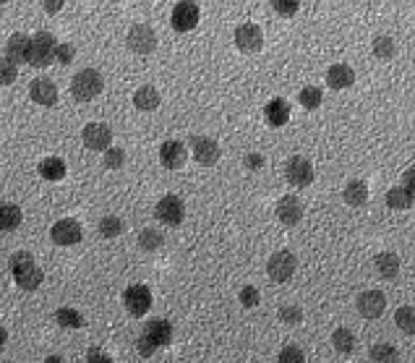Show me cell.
<instances>
[{
	"mask_svg": "<svg viewBox=\"0 0 415 363\" xmlns=\"http://www.w3.org/2000/svg\"><path fill=\"white\" fill-rule=\"evenodd\" d=\"M11 272H13V282H16L21 290H37L42 285V269L37 267L35 256L29 251H16L11 256Z\"/></svg>",
	"mask_w": 415,
	"mask_h": 363,
	"instance_id": "cell-1",
	"label": "cell"
},
{
	"mask_svg": "<svg viewBox=\"0 0 415 363\" xmlns=\"http://www.w3.org/2000/svg\"><path fill=\"white\" fill-rule=\"evenodd\" d=\"M102 87H104V78L95 69H81L76 76L71 78V95L78 102H92L95 97H100Z\"/></svg>",
	"mask_w": 415,
	"mask_h": 363,
	"instance_id": "cell-2",
	"label": "cell"
},
{
	"mask_svg": "<svg viewBox=\"0 0 415 363\" xmlns=\"http://www.w3.org/2000/svg\"><path fill=\"white\" fill-rule=\"evenodd\" d=\"M55 37L50 32H37L32 40H29V58L26 63L29 66H35V69H44V66H50L55 61Z\"/></svg>",
	"mask_w": 415,
	"mask_h": 363,
	"instance_id": "cell-3",
	"label": "cell"
},
{
	"mask_svg": "<svg viewBox=\"0 0 415 363\" xmlns=\"http://www.w3.org/2000/svg\"><path fill=\"white\" fill-rule=\"evenodd\" d=\"M126 44H128V50L136 52V55H149V52H155V47H157L155 29L147 24H133L128 29V35H126Z\"/></svg>",
	"mask_w": 415,
	"mask_h": 363,
	"instance_id": "cell-4",
	"label": "cell"
},
{
	"mask_svg": "<svg viewBox=\"0 0 415 363\" xmlns=\"http://www.w3.org/2000/svg\"><path fill=\"white\" fill-rule=\"evenodd\" d=\"M155 215L162 225L175 227V225H181L183 217H186V204H183V199H178L173 194H167V196H162V199L157 201Z\"/></svg>",
	"mask_w": 415,
	"mask_h": 363,
	"instance_id": "cell-5",
	"label": "cell"
},
{
	"mask_svg": "<svg viewBox=\"0 0 415 363\" xmlns=\"http://www.w3.org/2000/svg\"><path fill=\"white\" fill-rule=\"evenodd\" d=\"M123 306L131 316H147L152 309V290L147 285H131L123 293Z\"/></svg>",
	"mask_w": 415,
	"mask_h": 363,
	"instance_id": "cell-6",
	"label": "cell"
},
{
	"mask_svg": "<svg viewBox=\"0 0 415 363\" xmlns=\"http://www.w3.org/2000/svg\"><path fill=\"white\" fill-rule=\"evenodd\" d=\"M170 24H173V29L175 32H181V35H186L191 29H196V24H199V6H196L193 0H181L173 8V13H170Z\"/></svg>",
	"mask_w": 415,
	"mask_h": 363,
	"instance_id": "cell-7",
	"label": "cell"
},
{
	"mask_svg": "<svg viewBox=\"0 0 415 363\" xmlns=\"http://www.w3.org/2000/svg\"><path fill=\"white\" fill-rule=\"evenodd\" d=\"M295 267H298V261H295L290 251H277V254H272V259L267 261V272L275 282H290L295 275Z\"/></svg>",
	"mask_w": 415,
	"mask_h": 363,
	"instance_id": "cell-8",
	"label": "cell"
},
{
	"mask_svg": "<svg viewBox=\"0 0 415 363\" xmlns=\"http://www.w3.org/2000/svg\"><path fill=\"white\" fill-rule=\"evenodd\" d=\"M285 178L295 189H306L313 183V165L306 157H290L285 165Z\"/></svg>",
	"mask_w": 415,
	"mask_h": 363,
	"instance_id": "cell-9",
	"label": "cell"
},
{
	"mask_svg": "<svg viewBox=\"0 0 415 363\" xmlns=\"http://www.w3.org/2000/svg\"><path fill=\"white\" fill-rule=\"evenodd\" d=\"M50 238L52 243H58V246H76L81 238H84V230L78 225L76 220H71V217H63L58 220L50 230Z\"/></svg>",
	"mask_w": 415,
	"mask_h": 363,
	"instance_id": "cell-10",
	"label": "cell"
},
{
	"mask_svg": "<svg viewBox=\"0 0 415 363\" xmlns=\"http://www.w3.org/2000/svg\"><path fill=\"white\" fill-rule=\"evenodd\" d=\"M81 138H84V147L87 149L104 152V149L113 144V131H110V126H104V123H87Z\"/></svg>",
	"mask_w": 415,
	"mask_h": 363,
	"instance_id": "cell-11",
	"label": "cell"
},
{
	"mask_svg": "<svg viewBox=\"0 0 415 363\" xmlns=\"http://www.w3.org/2000/svg\"><path fill=\"white\" fill-rule=\"evenodd\" d=\"M355 309H358V314L363 319H379L381 314H384V309H387V295L381 293V290H366V293L358 295Z\"/></svg>",
	"mask_w": 415,
	"mask_h": 363,
	"instance_id": "cell-12",
	"label": "cell"
},
{
	"mask_svg": "<svg viewBox=\"0 0 415 363\" xmlns=\"http://www.w3.org/2000/svg\"><path fill=\"white\" fill-rule=\"evenodd\" d=\"M191 155L196 157V162H201V165H217V160L222 155V149H219V144H217L215 138L193 136L191 138Z\"/></svg>",
	"mask_w": 415,
	"mask_h": 363,
	"instance_id": "cell-13",
	"label": "cell"
},
{
	"mask_svg": "<svg viewBox=\"0 0 415 363\" xmlns=\"http://www.w3.org/2000/svg\"><path fill=\"white\" fill-rule=\"evenodd\" d=\"M235 44H238V50L241 52H259L261 44H264V35H261V29L256 24H241L235 29Z\"/></svg>",
	"mask_w": 415,
	"mask_h": 363,
	"instance_id": "cell-14",
	"label": "cell"
},
{
	"mask_svg": "<svg viewBox=\"0 0 415 363\" xmlns=\"http://www.w3.org/2000/svg\"><path fill=\"white\" fill-rule=\"evenodd\" d=\"M186 157H188V149H186L183 141L170 138V141H164L162 147H160V162L167 170H181L183 165H186Z\"/></svg>",
	"mask_w": 415,
	"mask_h": 363,
	"instance_id": "cell-15",
	"label": "cell"
},
{
	"mask_svg": "<svg viewBox=\"0 0 415 363\" xmlns=\"http://www.w3.org/2000/svg\"><path fill=\"white\" fill-rule=\"evenodd\" d=\"M29 97H32L37 105H42V107H52V105L58 102V87H55V81L47 76L35 78L32 87H29Z\"/></svg>",
	"mask_w": 415,
	"mask_h": 363,
	"instance_id": "cell-16",
	"label": "cell"
},
{
	"mask_svg": "<svg viewBox=\"0 0 415 363\" xmlns=\"http://www.w3.org/2000/svg\"><path fill=\"white\" fill-rule=\"evenodd\" d=\"M277 217H279V222L282 225H287V227H293V225H298L303 220V204H301V199L298 196H282V199L277 201Z\"/></svg>",
	"mask_w": 415,
	"mask_h": 363,
	"instance_id": "cell-17",
	"label": "cell"
},
{
	"mask_svg": "<svg viewBox=\"0 0 415 363\" xmlns=\"http://www.w3.org/2000/svg\"><path fill=\"white\" fill-rule=\"evenodd\" d=\"M264 118H267V123L269 126H275V129L285 126V123L290 121V102L282 100V97L269 100L267 107H264Z\"/></svg>",
	"mask_w": 415,
	"mask_h": 363,
	"instance_id": "cell-18",
	"label": "cell"
},
{
	"mask_svg": "<svg viewBox=\"0 0 415 363\" xmlns=\"http://www.w3.org/2000/svg\"><path fill=\"white\" fill-rule=\"evenodd\" d=\"M144 335L152 338V343H155L157 347H167L173 343V324L164 319H152L147 324V329H144Z\"/></svg>",
	"mask_w": 415,
	"mask_h": 363,
	"instance_id": "cell-19",
	"label": "cell"
},
{
	"mask_svg": "<svg viewBox=\"0 0 415 363\" xmlns=\"http://www.w3.org/2000/svg\"><path fill=\"white\" fill-rule=\"evenodd\" d=\"M355 84V71L345 63H335L332 69L327 71V87L332 89H347Z\"/></svg>",
	"mask_w": 415,
	"mask_h": 363,
	"instance_id": "cell-20",
	"label": "cell"
},
{
	"mask_svg": "<svg viewBox=\"0 0 415 363\" xmlns=\"http://www.w3.org/2000/svg\"><path fill=\"white\" fill-rule=\"evenodd\" d=\"M29 40H32V37L21 35V32L11 37L8 44H6V58H8L11 63H16V66L26 63V58H29Z\"/></svg>",
	"mask_w": 415,
	"mask_h": 363,
	"instance_id": "cell-21",
	"label": "cell"
},
{
	"mask_svg": "<svg viewBox=\"0 0 415 363\" xmlns=\"http://www.w3.org/2000/svg\"><path fill=\"white\" fill-rule=\"evenodd\" d=\"M21 207L16 204H11V201H0V233H11V230H16L21 225Z\"/></svg>",
	"mask_w": 415,
	"mask_h": 363,
	"instance_id": "cell-22",
	"label": "cell"
},
{
	"mask_svg": "<svg viewBox=\"0 0 415 363\" xmlns=\"http://www.w3.org/2000/svg\"><path fill=\"white\" fill-rule=\"evenodd\" d=\"M160 92H157L155 87H138L136 89V95H133V105H136L141 113H152V110H157L160 107Z\"/></svg>",
	"mask_w": 415,
	"mask_h": 363,
	"instance_id": "cell-23",
	"label": "cell"
},
{
	"mask_svg": "<svg viewBox=\"0 0 415 363\" xmlns=\"http://www.w3.org/2000/svg\"><path fill=\"white\" fill-rule=\"evenodd\" d=\"M40 175L44 181H63L66 178V162L61 157H44L40 162Z\"/></svg>",
	"mask_w": 415,
	"mask_h": 363,
	"instance_id": "cell-24",
	"label": "cell"
},
{
	"mask_svg": "<svg viewBox=\"0 0 415 363\" xmlns=\"http://www.w3.org/2000/svg\"><path fill=\"white\" fill-rule=\"evenodd\" d=\"M342 196L350 207H363L366 201H368V186L363 181H350L342 191Z\"/></svg>",
	"mask_w": 415,
	"mask_h": 363,
	"instance_id": "cell-25",
	"label": "cell"
},
{
	"mask_svg": "<svg viewBox=\"0 0 415 363\" xmlns=\"http://www.w3.org/2000/svg\"><path fill=\"white\" fill-rule=\"evenodd\" d=\"M373 264H376V272H379L384 280H392V277H397V272H399V259H397V254H392V251L379 254Z\"/></svg>",
	"mask_w": 415,
	"mask_h": 363,
	"instance_id": "cell-26",
	"label": "cell"
},
{
	"mask_svg": "<svg viewBox=\"0 0 415 363\" xmlns=\"http://www.w3.org/2000/svg\"><path fill=\"white\" fill-rule=\"evenodd\" d=\"M387 207L397 209V212H402V209H410V207H413V191L402 189V186H395V189H390V191H387Z\"/></svg>",
	"mask_w": 415,
	"mask_h": 363,
	"instance_id": "cell-27",
	"label": "cell"
},
{
	"mask_svg": "<svg viewBox=\"0 0 415 363\" xmlns=\"http://www.w3.org/2000/svg\"><path fill=\"white\" fill-rule=\"evenodd\" d=\"M332 345H335V350L337 353H342V355H350L355 350V335L350 332V329H345V327H339V329H335V335H332Z\"/></svg>",
	"mask_w": 415,
	"mask_h": 363,
	"instance_id": "cell-28",
	"label": "cell"
},
{
	"mask_svg": "<svg viewBox=\"0 0 415 363\" xmlns=\"http://www.w3.org/2000/svg\"><path fill=\"white\" fill-rule=\"evenodd\" d=\"M55 321H58L61 327H68V329L84 327V316H81L76 309H58V311H55Z\"/></svg>",
	"mask_w": 415,
	"mask_h": 363,
	"instance_id": "cell-29",
	"label": "cell"
},
{
	"mask_svg": "<svg viewBox=\"0 0 415 363\" xmlns=\"http://www.w3.org/2000/svg\"><path fill=\"white\" fill-rule=\"evenodd\" d=\"M162 243H164V235L160 233V230H155V227H147V230L138 233V246H141L144 251L162 249Z\"/></svg>",
	"mask_w": 415,
	"mask_h": 363,
	"instance_id": "cell-30",
	"label": "cell"
},
{
	"mask_svg": "<svg viewBox=\"0 0 415 363\" xmlns=\"http://www.w3.org/2000/svg\"><path fill=\"white\" fill-rule=\"evenodd\" d=\"M395 52H397V44H395L392 37L381 35V37L373 40V55H376V58H381V61H390Z\"/></svg>",
	"mask_w": 415,
	"mask_h": 363,
	"instance_id": "cell-31",
	"label": "cell"
},
{
	"mask_svg": "<svg viewBox=\"0 0 415 363\" xmlns=\"http://www.w3.org/2000/svg\"><path fill=\"white\" fill-rule=\"evenodd\" d=\"M395 324H397L405 335H415V311L413 306H402V309H397V314H395Z\"/></svg>",
	"mask_w": 415,
	"mask_h": 363,
	"instance_id": "cell-32",
	"label": "cell"
},
{
	"mask_svg": "<svg viewBox=\"0 0 415 363\" xmlns=\"http://www.w3.org/2000/svg\"><path fill=\"white\" fill-rule=\"evenodd\" d=\"M321 100H324V95H321L319 87H303L301 95H298V102H301L306 110H316L321 105Z\"/></svg>",
	"mask_w": 415,
	"mask_h": 363,
	"instance_id": "cell-33",
	"label": "cell"
},
{
	"mask_svg": "<svg viewBox=\"0 0 415 363\" xmlns=\"http://www.w3.org/2000/svg\"><path fill=\"white\" fill-rule=\"evenodd\" d=\"M123 233V220L115 215H107L100 220V235L102 238H115V235Z\"/></svg>",
	"mask_w": 415,
	"mask_h": 363,
	"instance_id": "cell-34",
	"label": "cell"
},
{
	"mask_svg": "<svg viewBox=\"0 0 415 363\" xmlns=\"http://www.w3.org/2000/svg\"><path fill=\"white\" fill-rule=\"evenodd\" d=\"M16 76H18L16 63H11L8 58H0V87H8V84H13Z\"/></svg>",
	"mask_w": 415,
	"mask_h": 363,
	"instance_id": "cell-35",
	"label": "cell"
},
{
	"mask_svg": "<svg viewBox=\"0 0 415 363\" xmlns=\"http://www.w3.org/2000/svg\"><path fill=\"white\" fill-rule=\"evenodd\" d=\"M123 162H126V152L118 147H107L104 149V167L107 170H118V167H123Z\"/></svg>",
	"mask_w": 415,
	"mask_h": 363,
	"instance_id": "cell-36",
	"label": "cell"
},
{
	"mask_svg": "<svg viewBox=\"0 0 415 363\" xmlns=\"http://www.w3.org/2000/svg\"><path fill=\"white\" fill-rule=\"evenodd\" d=\"M397 358H399L397 347H392V345H376V347H371V361L387 363V361H397Z\"/></svg>",
	"mask_w": 415,
	"mask_h": 363,
	"instance_id": "cell-37",
	"label": "cell"
},
{
	"mask_svg": "<svg viewBox=\"0 0 415 363\" xmlns=\"http://www.w3.org/2000/svg\"><path fill=\"white\" fill-rule=\"evenodd\" d=\"M269 3H272L275 13H279V16H293L301 8V0H269Z\"/></svg>",
	"mask_w": 415,
	"mask_h": 363,
	"instance_id": "cell-38",
	"label": "cell"
},
{
	"mask_svg": "<svg viewBox=\"0 0 415 363\" xmlns=\"http://www.w3.org/2000/svg\"><path fill=\"white\" fill-rule=\"evenodd\" d=\"M279 363H303L306 361V355H303V350L298 345H285L282 350H279V358H277Z\"/></svg>",
	"mask_w": 415,
	"mask_h": 363,
	"instance_id": "cell-39",
	"label": "cell"
},
{
	"mask_svg": "<svg viewBox=\"0 0 415 363\" xmlns=\"http://www.w3.org/2000/svg\"><path fill=\"white\" fill-rule=\"evenodd\" d=\"M279 319L285 321V324H301L303 311L298 306H282V309H279Z\"/></svg>",
	"mask_w": 415,
	"mask_h": 363,
	"instance_id": "cell-40",
	"label": "cell"
},
{
	"mask_svg": "<svg viewBox=\"0 0 415 363\" xmlns=\"http://www.w3.org/2000/svg\"><path fill=\"white\" fill-rule=\"evenodd\" d=\"M136 350H138V355H141V358H152V355H155L157 350H160V347H157L155 343H152V338H147V335L141 332V338H138Z\"/></svg>",
	"mask_w": 415,
	"mask_h": 363,
	"instance_id": "cell-41",
	"label": "cell"
},
{
	"mask_svg": "<svg viewBox=\"0 0 415 363\" xmlns=\"http://www.w3.org/2000/svg\"><path fill=\"white\" fill-rule=\"evenodd\" d=\"M73 55H76V50H73V44L63 42L55 47V61L63 63V66H68L71 61H73Z\"/></svg>",
	"mask_w": 415,
	"mask_h": 363,
	"instance_id": "cell-42",
	"label": "cell"
},
{
	"mask_svg": "<svg viewBox=\"0 0 415 363\" xmlns=\"http://www.w3.org/2000/svg\"><path fill=\"white\" fill-rule=\"evenodd\" d=\"M259 290L256 287H251V285H246L241 290V303L246 306V309H253V306H259Z\"/></svg>",
	"mask_w": 415,
	"mask_h": 363,
	"instance_id": "cell-43",
	"label": "cell"
},
{
	"mask_svg": "<svg viewBox=\"0 0 415 363\" xmlns=\"http://www.w3.org/2000/svg\"><path fill=\"white\" fill-rule=\"evenodd\" d=\"M243 162H246V167H248V170H259L261 165H264V157L253 152V155H248L246 160H243Z\"/></svg>",
	"mask_w": 415,
	"mask_h": 363,
	"instance_id": "cell-44",
	"label": "cell"
},
{
	"mask_svg": "<svg viewBox=\"0 0 415 363\" xmlns=\"http://www.w3.org/2000/svg\"><path fill=\"white\" fill-rule=\"evenodd\" d=\"M87 361H110V355L104 353V350H100V347H89Z\"/></svg>",
	"mask_w": 415,
	"mask_h": 363,
	"instance_id": "cell-45",
	"label": "cell"
},
{
	"mask_svg": "<svg viewBox=\"0 0 415 363\" xmlns=\"http://www.w3.org/2000/svg\"><path fill=\"white\" fill-rule=\"evenodd\" d=\"M42 8L47 11V13H58V11L63 8V0H44Z\"/></svg>",
	"mask_w": 415,
	"mask_h": 363,
	"instance_id": "cell-46",
	"label": "cell"
},
{
	"mask_svg": "<svg viewBox=\"0 0 415 363\" xmlns=\"http://www.w3.org/2000/svg\"><path fill=\"white\" fill-rule=\"evenodd\" d=\"M405 189L413 191V167H407V173H405Z\"/></svg>",
	"mask_w": 415,
	"mask_h": 363,
	"instance_id": "cell-47",
	"label": "cell"
},
{
	"mask_svg": "<svg viewBox=\"0 0 415 363\" xmlns=\"http://www.w3.org/2000/svg\"><path fill=\"white\" fill-rule=\"evenodd\" d=\"M6 340H8V335H6V329L0 327V350H3V347H6Z\"/></svg>",
	"mask_w": 415,
	"mask_h": 363,
	"instance_id": "cell-48",
	"label": "cell"
},
{
	"mask_svg": "<svg viewBox=\"0 0 415 363\" xmlns=\"http://www.w3.org/2000/svg\"><path fill=\"white\" fill-rule=\"evenodd\" d=\"M3 3H11V0H0V6H3Z\"/></svg>",
	"mask_w": 415,
	"mask_h": 363,
	"instance_id": "cell-49",
	"label": "cell"
}]
</instances>
